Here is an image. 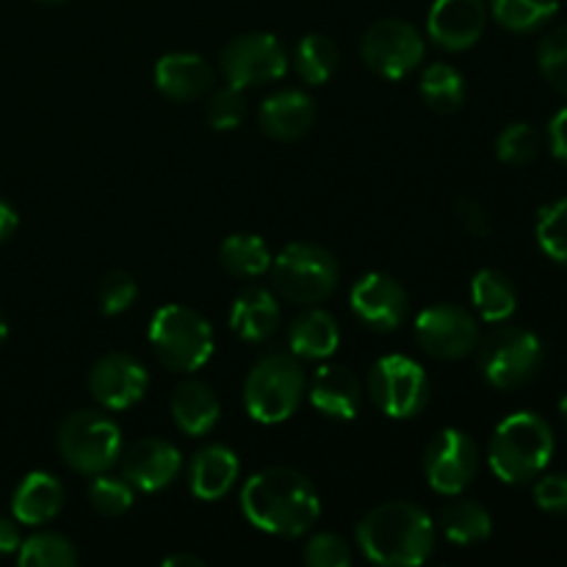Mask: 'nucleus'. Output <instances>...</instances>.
<instances>
[{
  "label": "nucleus",
  "instance_id": "9d476101",
  "mask_svg": "<svg viewBox=\"0 0 567 567\" xmlns=\"http://www.w3.org/2000/svg\"><path fill=\"white\" fill-rule=\"evenodd\" d=\"M424 53L426 42L419 28L408 20H396V17L374 22L360 42V55H363L365 66L388 81L408 78L424 61Z\"/></svg>",
  "mask_w": 567,
  "mask_h": 567
},
{
  "label": "nucleus",
  "instance_id": "7ed1b4c3",
  "mask_svg": "<svg viewBox=\"0 0 567 567\" xmlns=\"http://www.w3.org/2000/svg\"><path fill=\"white\" fill-rule=\"evenodd\" d=\"M554 457V432L546 419L520 410L496 426L487 446L493 474L507 485H526L548 468Z\"/></svg>",
  "mask_w": 567,
  "mask_h": 567
},
{
  "label": "nucleus",
  "instance_id": "f3484780",
  "mask_svg": "<svg viewBox=\"0 0 567 567\" xmlns=\"http://www.w3.org/2000/svg\"><path fill=\"white\" fill-rule=\"evenodd\" d=\"M487 25L485 0H435L426 14V31L443 50H468L482 39Z\"/></svg>",
  "mask_w": 567,
  "mask_h": 567
},
{
  "label": "nucleus",
  "instance_id": "2eb2a0df",
  "mask_svg": "<svg viewBox=\"0 0 567 567\" xmlns=\"http://www.w3.org/2000/svg\"><path fill=\"white\" fill-rule=\"evenodd\" d=\"M150 374L138 358L127 352L103 354L89 371V393L105 410H127L147 393Z\"/></svg>",
  "mask_w": 567,
  "mask_h": 567
},
{
  "label": "nucleus",
  "instance_id": "9b49d317",
  "mask_svg": "<svg viewBox=\"0 0 567 567\" xmlns=\"http://www.w3.org/2000/svg\"><path fill=\"white\" fill-rule=\"evenodd\" d=\"M221 75L236 89L264 86L288 72V53L275 33L252 31L230 39L219 55Z\"/></svg>",
  "mask_w": 567,
  "mask_h": 567
},
{
  "label": "nucleus",
  "instance_id": "6ab92c4d",
  "mask_svg": "<svg viewBox=\"0 0 567 567\" xmlns=\"http://www.w3.org/2000/svg\"><path fill=\"white\" fill-rule=\"evenodd\" d=\"M155 86L175 103H192L214 86V66L199 53H166L155 64Z\"/></svg>",
  "mask_w": 567,
  "mask_h": 567
},
{
  "label": "nucleus",
  "instance_id": "c03bdc74",
  "mask_svg": "<svg viewBox=\"0 0 567 567\" xmlns=\"http://www.w3.org/2000/svg\"><path fill=\"white\" fill-rule=\"evenodd\" d=\"M17 225H20V219H17V210L11 208L6 199H0V241H6V238L17 230Z\"/></svg>",
  "mask_w": 567,
  "mask_h": 567
},
{
  "label": "nucleus",
  "instance_id": "f257e3e1",
  "mask_svg": "<svg viewBox=\"0 0 567 567\" xmlns=\"http://www.w3.org/2000/svg\"><path fill=\"white\" fill-rule=\"evenodd\" d=\"M241 513L266 535L302 537L321 515V498L313 482L297 468L275 465L249 476L241 487Z\"/></svg>",
  "mask_w": 567,
  "mask_h": 567
},
{
  "label": "nucleus",
  "instance_id": "79ce46f5",
  "mask_svg": "<svg viewBox=\"0 0 567 567\" xmlns=\"http://www.w3.org/2000/svg\"><path fill=\"white\" fill-rule=\"evenodd\" d=\"M548 147H551L554 158L567 164V109L557 111L548 122Z\"/></svg>",
  "mask_w": 567,
  "mask_h": 567
},
{
  "label": "nucleus",
  "instance_id": "a878e982",
  "mask_svg": "<svg viewBox=\"0 0 567 567\" xmlns=\"http://www.w3.org/2000/svg\"><path fill=\"white\" fill-rule=\"evenodd\" d=\"M471 299L487 324H502L518 310V291L515 282L498 269L476 271L471 280Z\"/></svg>",
  "mask_w": 567,
  "mask_h": 567
},
{
  "label": "nucleus",
  "instance_id": "de8ad7c7",
  "mask_svg": "<svg viewBox=\"0 0 567 567\" xmlns=\"http://www.w3.org/2000/svg\"><path fill=\"white\" fill-rule=\"evenodd\" d=\"M559 413H563V419L567 421V396H563V402H559Z\"/></svg>",
  "mask_w": 567,
  "mask_h": 567
},
{
  "label": "nucleus",
  "instance_id": "4c0bfd02",
  "mask_svg": "<svg viewBox=\"0 0 567 567\" xmlns=\"http://www.w3.org/2000/svg\"><path fill=\"white\" fill-rule=\"evenodd\" d=\"M136 297H138L136 280H133V275H127V271L122 269L109 271V275L103 277V282H100L97 302L105 316L125 313L127 308H133Z\"/></svg>",
  "mask_w": 567,
  "mask_h": 567
},
{
  "label": "nucleus",
  "instance_id": "cd10ccee",
  "mask_svg": "<svg viewBox=\"0 0 567 567\" xmlns=\"http://www.w3.org/2000/svg\"><path fill=\"white\" fill-rule=\"evenodd\" d=\"M419 92L426 109L435 111V114H457L465 103V78L457 66L446 64V61H435V64L421 72Z\"/></svg>",
  "mask_w": 567,
  "mask_h": 567
},
{
  "label": "nucleus",
  "instance_id": "b1692460",
  "mask_svg": "<svg viewBox=\"0 0 567 567\" xmlns=\"http://www.w3.org/2000/svg\"><path fill=\"white\" fill-rule=\"evenodd\" d=\"M172 419L177 430L192 437L208 435L221 415V404L208 382L186 380L172 391Z\"/></svg>",
  "mask_w": 567,
  "mask_h": 567
},
{
  "label": "nucleus",
  "instance_id": "20e7f679",
  "mask_svg": "<svg viewBox=\"0 0 567 567\" xmlns=\"http://www.w3.org/2000/svg\"><path fill=\"white\" fill-rule=\"evenodd\" d=\"M269 271L277 297L305 308L324 302L341 282V266L336 255L310 241H293L282 252L271 255Z\"/></svg>",
  "mask_w": 567,
  "mask_h": 567
},
{
  "label": "nucleus",
  "instance_id": "49530a36",
  "mask_svg": "<svg viewBox=\"0 0 567 567\" xmlns=\"http://www.w3.org/2000/svg\"><path fill=\"white\" fill-rule=\"evenodd\" d=\"M6 338H9V321H6V316L0 313V347L6 343Z\"/></svg>",
  "mask_w": 567,
  "mask_h": 567
},
{
  "label": "nucleus",
  "instance_id": "aec40b11",
  "mask_svg": "<svg viewBox=\"0 0 567 567\" xmlns=\"http://www.w3.org/2000/svg\"><path fill=\"white\" fill-rule=\"evenodd\" d=\"M258 122L260 131L275 142H297L313 127L316 105L310 94L299 92V89H282L264 100Z\"/></svg>",
  "mask_w": 567,
  "mask_h": 567
},
{
  "label": "nucleus",
  "instance_id": "37998d69",
  "mask_svg": "<svg viewBox=\"0 0 567 567\" xmlns=\"http://www.w3.org/2000/svg\"><path fill=\"white\" fill-rule=\"evenodd\" d=\"M20 529H17L14 520L0 518V557H11V554L20 551Z\"/></svg>",
  "mask_w": 567,
  "mask_h": 567
},
{
  "label": "nucleus",
  "instance_id": "09e8293b",
  "mask_svg": "<svg viewBox=\"0 0 567 567\" xmlns=\"http://www.w3.org/2000/svg\"><path fill=\"white\" fill-rule=\"evenodd\" d=\"M42 3H64V0H42Z\"/></svg>",
  "mask_w": 567,
  "mask_h": 567
},
{
  "label": "nucleus",
  "instance_id": "a18cd8bd",
  "mask_svg": "<svg viewBox=\"0 0 567 567\" xmlns=\"http://www.w3.org/2000/svg\"><path fill=\"white\" fill-rule=\"evenodd\" d=\"M205 563L194 554H172V557L164 559V567H203Z\"/></svg>",
  "mask_w": 567,
  "mask_h": 567
},
{
  "label": "nucleus",
  "instance_id": "0eeeda50",
  "mask_svg": "<svg viewBox=\"0 0 567 567\" xmlns=\"http://www.w3.org/2000/svg\"><path fill=\"white\" fill-rule=\"evenodd\" d=\"M125 449L122 426L100 410H75L59 426L61 460L75 474L94 476L114 468Z\"/></svg>",
  "mask_w": 567,
  "mask_h": 567
},
{
  "label": "nucleus",
  "instance_id": "72a5a7b5",
  "mask_svg": "<svg viewBox=\"0 0 567 567\" xmlns=\"http://www.w3.org/2000/svg\"><path fill=\"white\" fill-rule=\"evenodd\" d=\"M540 133L529 125V122H513L504 127L496 138V155L498 161L509 166H524L540 155Z\"/></svg>",
  "mask_w": 567,
  "mask_h": 567
},
{
  "label": "nucleus",
  "instance_id": "a19ab883",
  "mask_svg": "<svg viewBox=\"0 0 567 567\" xmlns=\"http://www.w3.org/2000/svg\"><path fill=\"white\" fill-rule=\"evenodd\" d=\"M454 214H457V221L463 225V230L468 233V236H474V238L491 236L493 219L480 199L460 197L457 203H454Z\"/></svg>",
  "mask_w": 567,
  "mask_h": 567
},
{
  "label": "nucleus",
  "instance_id": "6e6552de",
  "mask_svg": "<svg viewBox=\"0 0 567 567\" xmlns=\"http://www.w3.org/2000/svg\"><path fill=\"white\" fill-rule=\"evenodd\" d=\"M369 393L374 408L393 421L424 413L432 385L426 371L408 354H385L369 371Z\"/></svg>",
  "mask_w": 567,
  "mask_h": 567
},
{
  "label": "nucleus",
  "instance_id": "e433bc0d",
  "mask_svg": "<svg viewBox=\"0 0 567 567\" xmlns=\"http://www.w3.org/2000/svg\"><path fill=\"white\" fill-rule=\"evenodd\" d=\"M205 114H208V122L214 131H236V127L244 122V114H247L244 89L230 86V83L216 89V92L208 97Z\"/></svg>",
  "mask_w": 567,
  "mask_h": 567
},
{
  "label": "nucleus",
  "instance_id": "f704fd0d",
  "mask_svg": "<svg viewBox=\"0 0 567 567\" xmlns=\"http://www.w3.org/2000/svg\"><path fill=\"white\" fill-rule=\"evenodd\" d=\"M537 241L554 264L567 266V197L546 205L537 216Z\"/></svg>",
  "mask_w": 567,
  "mask_h": 567
},
{
  "label": "nucleus",
  "instance_id": "c85d7f7f",
  "mask_svg": "<svg viewBox=\"0 0 567 567\" xmlns=\"http://www.w3.org/2000/svg\"><path fill=\"white\" fill-rule=\"evenodd\" d=\"M219 264L233 277H258L269 271L271 252L266 241L252 233L227 236L219 247Z\"/></svg>",
  "mask_w": 567,
  "mask_h": 567
},
{
  "label": "nucleus",
  "instance_id": "c9c22d12",
  "mask_svg": "<svg viewBox=\"0 0 567 567\" xmlns=\"http://www.w3.org/2000/svg\"><path fill=\"white\" fill-rule=\"evenodd\" d=\"M537 64H540L543 78L567 97V25L554 28L540 39Z\"/></svg>",
  "mask_w": 567,
  "mask_h": 567
},
{
  "label": "nucleus",
  "instance_id": "a211bd4d",
  "mask_svg": "<svg viewBox=\"0 0 567 567\" xmlns=\"http://www.w3.org/2000/svg\"><path fill=\"white\" fill-rule=\"evenodd\" d=\"M308 396L321 415L336 421L358 419L363 408V385L343 365H321L310 380Z\"/></svg>",
  "mask_w": 567,
  "mask_h": 567
},
{
  "label": "nucleus",
  "instance_id": "f03ea898",
  "mask_svg": "<svg viewBox=\"0 0 567 567\" xmlns=\"http://www.w3.org/2000/svg\"><path fill=\"white\" fill-rule=\"evenodd\" d=\"M365 559L388 567L424 565L435 551V520L410 502H385L354 529Z\"/></svg>",
  "mask_w": 567,
  "mask_h": 567
},
{
  "label": "nucleus",
  "instance_id": "423d86ee",
  "mask_svg": "<svg viewBox=\"0 0 567 567\" xmlns=\"http://www.w3.org/2000/svg\"><path fill=\"white\" fill-rule=\"evenodd\" d=\"M305 399V371L297 354H266L244 382V408L258 424H282Z\"/></svg>",
  "mask_w": 567,
  "mask_h": 567
},
{
  "label": "nucleus",
  "instance_id": "1a4fd4ad",
  "mask_svg": "<svg viewBox=\"0 0 567 567\" xmlns=\"http://www.w3.org/2000/svg\"><path fill=\"white\" fill-rule=\"evenodd\" d=\"M476 349H480L482 374L498 391L526 385L543 363L540 338L524 327H496Z\"/></svg>",
  "mask_w": 567,
  "mask_h": 567
},
{
  "label": "nucleus",
  "instance_id": "4be33fe9",
  "mask_svg": "<svg viewBox=\"0 0 567 567\" xmlns=\"http://www.w3.org/2000/svg\"><path fill=\"white\" fill-rule=\"evenodd\" d=\"M280 327V302L269 288H244L230 308V330L244 341H269Z\"/></svg>",
  "mask_w": 567,
  "mask_h": 567
},
{
  "label": "nucleus",
  "instance_id": "f8f14e48",
  "mask_svg": "<svg viewBox=\"0 0 567 567\" xmlns=\"http://www.w3.org/2000/svg\"><path fill=\"white\" fill-rule=\"evenodd\" d=\"M480 471V449L463 430H441L424 449L426 482L441 496H460Z\"/></svg>",
  "mask_w": 567,
  "mask_h": 567
},
{
  "label": "nucleus",
  "instance_id": "ea45409f",
  "mask_svg": "<svg viewBox=\"0 0 567 567\" xmlns=\"http://www.w3.org/2000/svg\"><path fill=\"white\" fill-rule=\"evenodd\" d=\"M535 502L543 513L567 515V474L540 476L535 485Z\"/></svg>",
  "mask_w": 567,
  "mask_h": 567
},
{
  "label": "nucleus",
  "instance_id": "4468645a",
  "mask_svg": "<svg viewBox=\"0 0 567 567\" xmlns=\"http://www.w3.org/2000/svg\"><path fill=\"white\" fill-rule=\"evenodd\" d=\"M349 305L360 324L374 332H393L408 321L410 297L396 277L385 271H369L354 282Z\"/></svg>",
  "mask_w": 567,
  "mask_h": 567
},
{
  "label": "nucleus",
  "instance_id": "2f4dec72",
  "mask_svg": "<svg viewBox=\"0 0 567 567\" xmlns=\"http://www.w3.org/2000/svg\"><path fill=\"white\" fill-rule=\"evenodd\" d=\"M559 9V0H491L493 20L513 33H529L546 25Z\"/></svg>",
  "mask_w": 567,
  "mask_h": 567
},
{
  "label": "nucleus",
  "instance_id": "412c9836",
  "mask_svg": "<svg viewBox=\"0 0 567 567\" xmlns=\"http://www.w3.org/2000/svg\"><path fill=\"white\" fill-rule=\"evenodd\" d=\"M238 474H241L238 454L230 446L210 443V446H203L192 457L188 485H192V493L199 502H219L236 487Z\"/></svg>",
  "mask_w": 567,
  "mask_h": 567
},
{
  "label": "nucleus",
  "instance_id": "7c9ffc66",
  "mask_svg": "<svg viewBox=\"0 0 567 567\" xmlns=\"http://www.w3.org/2000/svg\"><path fill=\"white\" fill-rule=\"evenodd\" d=\"M17 563L22 567H75L81 557L70 537L59 535V532H39L20 543Z\"/></svg>",
  "mask_w": 567,
  "mask_h": 567
},
{
  "label": "nucleus",
  "instance_id": "c756f323",
  "mask_svg": "<svg viewBox=\"0 0 567 567\" xmlns=\"http://www.w3.org/2000/svg\"><path fill=\"white\" fill-rule=\"evenodd\" d=\"M338 61H341L338 44L324 33H308L305 39H299L297 53H293V66H297L299 78L310 86H321L330 81L338 70Z\"/></svg>",
  "mask_w": 567,
  "mask_h": 567
},
{
  "label": "nucleus",
  "instance_id": "ddd939ff",
  "mask_svg": "<svg viewBox=\"0 0 567 567\" xmlns=\"http://www.w3.org/2000/svg\"><path fill=\"white\" fill-rule=\"evenodd\" d=\"M415 338L430 358L460 360L480 347V324L460 305H430L415 319Z\"/></svg>",
  "mask_w": 567,
  "mask_h": 567
},
{
  "label": "nucleus",
  "instance_id": "393cba45",
  "mask_svg": "<svg viewBox=\"0 0 567 567\" xmlns=\"http://www.w3.org/2000/svg\"><path fill=\"white\" fill-rule=\"evenodd\" d=\"M341 343V327L327 310L310 305L302 316H297L288 330V347L297 358L327 360L338 352Z\"/></svg>",
  "mask_w": 567,
  "mask_h": 567
},
{
  "label": "nucleus",
  "instance_id": "5701e85b",
  "mask_svg": "<svg viewBox=\"0 0 567 567\" xmlns=\"http://www.w3.org/2000/svg\"><path fill=\"white\" fill-rule=\"evenodd\" d=\"M64 507V485L48 471H31L17 485L11 498V513L17 524L42 526L53 520Z\"/></svg>",
  "mask_w": 567,
  "mask_h": 567
},
{
  "label": "nucleus",
  "instance_id": "473e14b6",
  "mask_svg": "<svg viewBox=\"0 0 567 567\" xmlns=\"http://www.w3.org/2000/svg\"><path fill=\"white\" fill-rule=\"evenodd\" d=\"M86 496L94 513L103 515V518H120L133 507L136 491L125 476H111L109 471H103V474H94Z\"/></svg>",
  "mask_w": 567,
  "mask_h": 567
},
{
  "label": "nucleus",
  "instance_id": "39448f33",
  "mask_svg": "<svg viewBox=\"0 0 567 567\" xmlns=\"http://www.w3.org/2000/svg\"><path fill=\"white\" fill-rule=\"evenodd\" d=\"M155 358L177 374H192L214 358V330L208 319L186 305H164L150 321Z\"/></svg>",
  "mask_w": 567,
  "mask_h": 567
},
{
  "label": "nucleus",
  "instance_id": "bb28decb",
  "mask_svg": "<svg viewBox=\"0 0 567 567\" xmlns=\"http://www.w3.org/2000/svg\"><path fill=\"white\" fill-rule=\"evenodd\" d=\"M437 526H441L446 540L454 543V546H476V543H485L493 535L491 513L482 504L471 502V498L449 502L441 509Z\"/></svg>",
  "mask_w": 567,
  "mask_h": 567
},
{
  "label": "nucleus",
  "instance_id": "58836bf2",
  "mask_svg": "<svg viewBox=\"0 0 567 567\" xmlns=\"http://www.w3.org/2000/svg\"><path fill=\"white\" fill-rule=\"evenodd\" d=\"M302 559L310 567H349L352 565V548H349V543L341 535L321 532V535L310 537L302 551Z\"/></svg>",
  "mask_w": 567,
  "mask_h": 567
},
{
  "label": "nucleus",
  "instance_id": "dca6fc26",
  "mask_svg": "<svg viewBox=\"0 0 567 567\" xmlns=\"http://www.w3.org/2000/svg\"><path fill=\"white\" fill-rule=\"evenodd\" d=\"M122 476L138 493H158L181 476L183 457L164 437H138L120 454Z\"/></svg>",
  "mask_w": 567,
  "mask_h": 567
}]
</instances>
